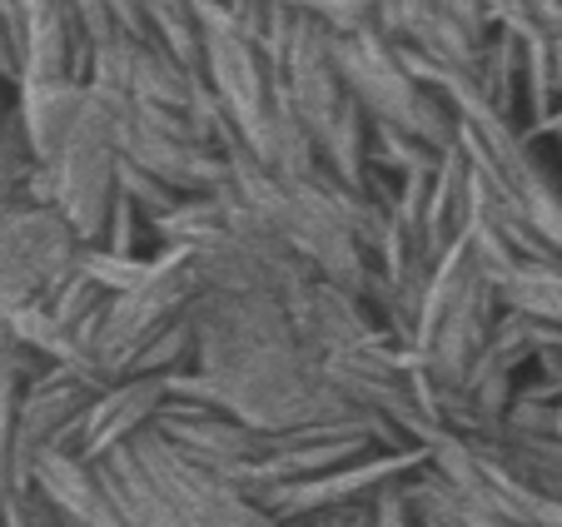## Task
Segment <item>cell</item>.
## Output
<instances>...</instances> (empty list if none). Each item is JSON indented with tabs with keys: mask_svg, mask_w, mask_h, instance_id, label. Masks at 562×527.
<instances>
[{
	"mask_svg": "<svg viewBox=\"0 0 562 527\" xmlns=\"http://www.w3.org/2000/svg\"><path fill=\"white\" fill-rule=\"evenodd\" d=\"M21 338L11 334V324L0 318V507L15 487V413H21V393H15V379H21Z\"/></svg>",
	"mask_w": 562,
	"mask_h": 527,
	"instance_id": "6da1fadb",
	"label": "cell"
}]
</instances>
